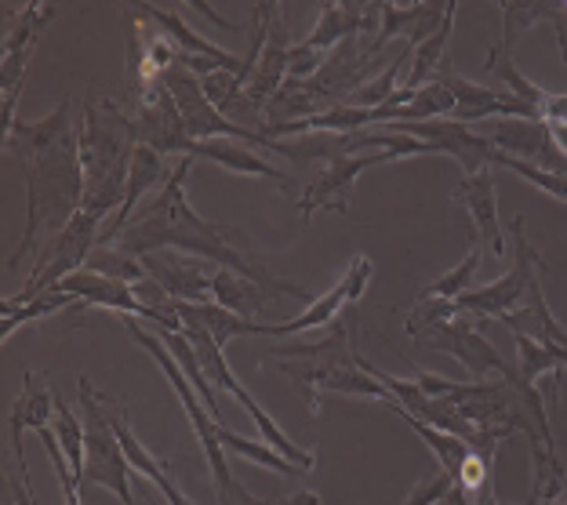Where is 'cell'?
I'll return each instance as SVG.
<instances>
[{"instance_id": "23", "label": "cell", "mask_w": 567, "mask_h": 505, "mask_svg": "<svg viewBox=\"0 0 567 505\" xmlns=\"http://www.w3.org/2000/svg\"><path fill=\"white\" fill-rule=\"evenodd\" d=\"M513 342H517V374H520V382L535 385V390H538L543 379H546V396H549V408H553V404H557V382H560L564 364L549 353L546 346L527 339V334H513Z\"/></svg>"}, {"instance_id": "21", "label": "cell", "mask_w": 567, "mask_h": 505, "mask_svg": "<svg viewBox=\"0 0 567 505\" xmlns=\"http://www.w3.org/2000/svg\"><path fill=\"white\" fill-rule=\"evenodd\" d=\"M212 295L223 309H229V313H237V317H248V320H259L266 309L274 306V295H269L262 284L240 277L234 269H215Z\"/></svg>"}, {"instance_id": "14", "label": "cell", "mask_w": 567, "mask_h": 505, "mask_svg": "<svg viewBox=\"0 0 567 505\" xmlns=\"http://www.w3.org/2000/svg\"><path fill=\"white\" fill-rule=\"evenodd\" d=\"M451 200L470 212L473 240L481 244V248L487 244V251H492L495 258L506 255V237H502V223H498V193H495L492 167L462 178V183L455 186V193H451Z\"/></svg>"}, {"instance_id": "35", "label": "cell", "mask_w": 567, "mask_h": 505, "mask_svg": "<svg viewBox=\"0 0 567 505\" xmlns=\"http://www.w3.org/2000/svg\"><path fill=\"white\" fill-rule=\"evenodd\" d=\"M492 167H506V172L520 175L527 186L543 189L546 197H553V200L567 204V178H564V175H553V172H538V167L524 164V161H517V157H506V153H498V150H495V157H492Z\"/></svg>"}, {"instance_id": "22", "label": "cell", "mask_w": 567, "mask_h": 505, "mask_svg": "<svg viewBox=\"0 0 567 505\" xmlns=\"http://www.w3.org/2000/svg\"><path fill=\"white\" fill-rule=\"evenodd\" d=\"M455 11H458V4L455 0H447V16L441 22V30L415 48V55H411V62H408V76L401 84L404 92H422L425 84H433L436 70H441L444 59H447V37H451V25H455Z\"/></svg>"}, {"instance_id": "2", "label": "cell", "mask_w": 567, "mask_h": 505, "mask_svg": "<svg viewBox=\"0 0 567 505\" xmlns=\"http://www.w3.org/2000/svg\"><path fill=\"white\" fill-rule=\"evenodd\" d=\"M189 164H193V157L178 161L175 172L167 175L164 189L142 207V212L132 218V226L117 237V248L132 258H146V255H157V251H183L193 258H208V262H215L218 269H234V274L262 284L274 299L317 302L313 291H306L291 280L274 277L259 258H251L248 251H244V244L248 240H244L240 229L208 223V218H200L197 212H193L189 200H186Z\"/></svg>"}, {"instance_id": "5", "label": "cell", "mask_w": 567, "mask_h": 505, "mask_svg": "<svg viewBox=\"0 0 567 505\" xmlns=\"http://www.w3.org/2000/svg\"><path fill=\"white\" fill-rule=\"evenodd\" d=\"M81 419H84V487H106L121 498V505H135L132 495V462H127L117 430L110 419V400L99 396L92 379H81Z\"/></svg>"}, {"instance_id": "30", "label": "cell", "mask_w": 567, "mask_h": 505, "mask_svg": "<svg viewBox=\"0 0 567 505\" xmlns=\"http://www.w3.org/2000/svg\"><path fill=\"white\" fill-rule=\"evenodd\" d=\"M223 447L234 451V455H240V458L255 462V465H262V470H274V473H284V476H302L299 465L284 458L277 447L266 444V440H248V436L229 430V425H223Z\"/></svg>"}, {"instance_id": "28", "label": "cell", "mask_w": 567, "mask_h": 505, "mask_svg": "<svg viewBox=\"0 0 567 505\" xmlns=\"http://www.w3.org/2000/svg\"><path fill=\"white\" fill-rule=\"evenodd\" d=\"M51 430H55L62 455H66L76 484H81V476H84V419H76L73 408L62 396H55V419H51Z\"/></svg>"}, {"instance_id": "29", "label": "cell", "mask_w": 567, "mask_h": 505, "mask_svg": "<svg viewBox=\"0 0 567 505\" xmlns=\"http://www.w3.org/2000/svg\"><path fill=\"white\" fill-rule=\"evenodd\" d=\"M455 113V95L447 92L441 81L425 84L422 92L408 102L404 110H396L390 124H422V121H444V116Z\"/></svg>"}, {"instance_id": "27", "label": "cell", "mask_w": 567, "mask_h": 505, "mask_svg": "<svg viewBox=\"0 0 567 505\" xmlns=\"http://www.w3.org/2000/svg\"><path fill=\"white\" fill-rule=\"evenodd\" d=\"M502 37H498V48L513 55L520 37L532 30V25L546 22V0H502Z\"/></svg>"}, {"instance_id": "6", "label": "cell", "mask_w": 567, "mask_h": 505, "mask_svg": "<svg viewBox=\"0 0 567 505\" xmlns=\"http://www.w3.org/2000/svg\"><path fill=\"white\" fill-rule=\"evenodd\" d=\"M509 233H513V248H517V262H513L506 277H498L495 284H487V288H470L466 295H458V299L451 302V313L455 317H470L481 323L502 320L527 299V288H532L535 280H543L549 266L543 262V255L532 248V240H527L520 215L509 223Z\"/></svg>"}, {"instance_id": "10", "label": "cell", "mask_w": 567, "mask_h": 505, "mask_svg": "<svg viewBox=\"0 0 567 505\" xmlns=\"http://www.w3.org/2000/svg\"><path fill=\"white\" fill-rule=\"evenodd\" d=\"M132 121H135L138 146L157 150L161 157H167V153H183V157H193V146H197V142L189 138L183 113H178L175 99L167 95L164 84H153L150 92L135 95Z\"/></svg>"}, {"instance_id": "32", "label": "cell", "mask_w": 567, "mask_h": 505, "mask_svg": "<svg viewBox=\"0 0 567 505\" xmlns=\"http://www.w3.org/2000/svg\"><path fill=\"white\" fill-rule=\"evenodd\" d=\"M76 299H70L66 291H44V295H37L33 302H25V306H19V309H8L4 313V323H0V339H11L16 334V328H25V323H37V320H44V317H51V313H59V309H66V306H73Z\"/></svg>"}, {"instance_id": "36", "label": "cell", "mask_w": 567, "mask_h": 505, "mask_svg": "<svg viewBox=\"0 0 567 505\" xmlns=\"http://www.w3.org/2000/svg\"><path fill=\"white\" fill-rule=\"evenodd\" d=\"M543 116H546V121H553V124H567V95H553L546 102Z\"/></svg>"}, {"instance_id": "4", "label": "cell", "mask_w": 567, "mask_h": 505, "mask_svg": "<svg viewBox=\"0 0 567 505\" xmlns=\"http://www.w3.org/2000/svg\"><path fill=\"white\" fill-rule=\"evenodd\" d=\"M124 331L132 334V342H138L146 353L157 360L161 371H164V379L172 382V390L178 396V404H183L186 411V419L193 425V433H197L200 440V447H204V458H208V470L215 476V491H218V505L229 502V495H234V473H229V462L223 455V422H215V414L204 408V400L193 393V382L186 379V371L178 368V360L167 353V346L161 342V334H150L135 317H124Z\"/></svg>"}, {"instance_id": "8", "label": "cell", "mask_w": 567, "mask_h": 505, "mask_svg": "<svg viewBox=\"0 0 567 505\" xmlns=\"http://www.w3.org/2000/svg\"><path fill=\"white\" fill-rule=\"evenodd\" d=\"M415 346L462 360L466 371L476 374V379H484V374H498V379L517 374V368H513L509 360H502L498 349L481 334V320H470V317H451V320L433 323V328L415 334Z\"/></svg>"}, {"instance_id": "38", "label": "cell", "mask_w": 567, "mask_h": 505, "mask_svg": "<svg viewBox=\"0 0 567 505\" xmlns=\"http://www.w3.org/2000/svg\"><path fill=\"white\" fill-rule=\"evenodd\" d=\"M269 505H320L317 491H299V495L284 498V502H269Z\"/></svg>"}, {"instance_id": "15", "label": "cell", "mask_w": 567, "mask_h": 505, "mask_svg": "<svg viewBox=\"0 0 567 505\" xmlns=\"http://www.w3.org/2000/svg\"><path fill=\"white\" fill-rule=\"evenodd\" d=\"M51 419H55V393H51V382L37 379L33 371H25L22 393L16 404H11L8 425H11V455L19 458V481L30 491H33V484H30V465H25V455H22V436L41 433Z\"/></svg>"}, {"instance_id": "1", "label": "cell", "mask_w": 567, "mask_h": 505, "mask_svg": "<svg viewBox=\"0 0 567 505\" xmlns=\"http://www.w3.org/2000/svg\"><path fill=\"white\" fill-rule=\"evenodd\" d=\"M4 150L19 157L25 183V233L19 251L8 258V274L37 248V240L59 237L73 223L84 200L81 142H76L73 99H62L55 110L33 124H16L4 135Z\"/></svg>"}, {"instance_id": "17", "label": "cell", "mask_w": 567, "mask_h": 505, "mask_svg": "<svg viewBox=\"0 0 567 505\" xmlns=\"http://www.w3.org/2000/svg\"><path fill=\"white\" fill-rule=\"evenodd\" d=\"M138 11H142V16H146L150 22H157L161 30H164L167 41H172L178 51H183V55H189V59H208V62H215V66L240 73L244 81L251 84V73H248V66H244V59L234 55V51H226V48L212 44L208 37H200L197 30H189V22H186L183 16H178V11L161 8V4H138Z\"/></svg>"}, {"instance_id": "11", "label": "cell", "mask_w": 567, "mask_h": 505, "mask_svg": "<svg viewBox=\"0 0 567 505\" xmlns=\"http://www.w3.org/2000/svg\"><path fill=\"white\" fill-rule=\"evenodd\" d=\"M433 81H441L451 95H455V113L451 121L458 124H487V121H506V116H524V121H543V113H535L532 106H524L520 99H513L509 92H492V87L466 81L462 73H455L451 59H444V66L436 70Z\"/></svg>"}, {"instance_id": "31", "label": "cell", "mask_w": 567, "mask_h": 505, "mask_svg": "<svg viewBox=\"0 0 567 505\" xmlns=\"http://www.w3.org/2000/svg\"><path fill=\"white\" fill-rule=\"evenodd\" d=\"M481 269V244H470V251L466 258L451 269V274H444L441 280H433L430 288H422L419 291V299H436V302H455L458 295H466L470 291V284H473V274Z\"/></svg>"}, {"instance_id": "7", "label": "cell", "mask_w": 567, "mask_h": 505, "mask_svg": "<svg viewBox=\"0 0 567 505\" xmlns=\"http://www.w3.org/2000/svg\"><path fill=\"white\" fill-rule=\"evenodd\" d=\"M99 233H102V223H95L87 212H76L73 223L62 229L59 237L44 240L41 258L33 262V274L25 277V288L19 295H8L0 309L8 313V309H19L25 302H33L37 295L55 291L59 280H66L70 274H76V269H84L87 255L99 248Z\"/></svg>"}, {"instance_id": "34", "label": "cell", "mask_w": 567, "mask_h": 505, "mask_svg": "<svg viewBox=\"0 0 567 505\" xmlns=\"http://www.w3.org/2000/svg\"><path fill=\"white\" fill-rule=\"evenodd\" d=\"M200 87H204V95H208L212 106L223 116H229L240 106L244 92H248V81H244V76L234 73V70H215L208 76H200Z\"/></svg>"}, {"instance_id": "16", "label": "cell", "mask_w": 567, "mask_h": 505, "mask_svg": "<svg viewBox=\"0 0 567 505\" xmlns=\"http://www.w3.org/2000/svg\"><path fill=\"white\" fill-rule=\"evenodd\" d=\"M142 266H146V274L157 280L175 302H189V306L215 302V295H212V274H204L193 255H183V251H157V255L142 258Z\"/></svg>"}, {"instance_id": "25", "label": "cell", "mask_w": 567, "mask_h": 505, "mask_svg": "<svg viewBox=\"0 0 567 505\" xmlns=\"http://www.w3.org/2000/svg\"><path fill=\"white\" fill-rule=\"evenodd\" d=\"M487 70H492L502 84L509 87V95L513 99H520L524 106H532L535 113H543L546 110V102L553 99L543 84H535L532 76H524L520 70H517V62H513V55H506V51H502L498 44L492 48V55H487Z\"/></svg>"}, {"instance_id": "26", "label": "cell", "mask_w": 567, "mask_h": 505, "mask_svg": "<svg viewBox=\"0 0 567 505\" xmlns=\"http://www.w3.org/2000/svg\"><path fill=\"white\" fill-rule=\"evenodd\" d=\"M161 342L167 346V353L178 360V368L186 371V379L193 382V390H197V396L204 400V408L215 414V422H223V408H218V400H215V385L208 382V374H204V368L197 364V353H193L186 334L183 331H161Z\"/></svg>"}, {"instance_id": "13", "label": "cell", "mask_w": 567, "mask_h": 505, "mask_svg": "<svg viewBox=\"0 0 567 505\" xmlns=\"http://www.w3.org/2000/svg\"><path fill=\"white\" fill-rule=\"evenodd\" d=\"M390 161H396L393 153H368V157H334V161H328L324 167H320V175L302 193V200H299L302 218L320 212V207H331V212L346 215V212H350V193H353L357 178L364 175L368 167H379V164H390Z\"/></svg>"}, {"instance_id": "3", "label": "cell", "mask_w": 567, "mask_h": 505, "mask_svg": "<svg viewBox=\"0 0 567 505\" xmlns=\"http://www.w3.org/2000/svg\"><path fill=\"white\" fill-rule=\"evenodd\" d=\"M76 142H81V167H84V200L95 223L106 226V215H117L127 193V172L135 157V121L117 102L95 99V87L81 102V121H76Z\"/></svg>"}, {"instance_id": "18", "label": "cell", "mask_w": 567, "mask_h": 505, "mask_svg": "<svg viewBox=\"0 0 567 505\" xmlns=\"http://www.w3.org/2000/svg\"><path fill=\"white\" fill-rule=\"evenodd\" d=\"M277 11H284V8H277ZM288 55H291L288 25H284V19L274 16V25H269V37H266V48H262V55H259V66H255V76H251L248 92H244V99H248V113L266 110L269 102L280 95L284 81H288Z\"/></svg>"}, {"instance_id": "33", "label": "cell", "mask_w": 567, "mask_h": 505, "mask_svg": "<svg viewBox=\"0 0 567 505\" xmlns=\"http://www.w3.org/2000/svg\"><path fill=\"white\" fill-rule=\"evenodd\" d=\"M92 274H102V277H113V280H124V284H138L146 280V266H142V258H132L124 255L121 248H95L87 255V266Z\"/></svg>"}, {"instance_id": "19", "label": "cell", "mask_w": 567, "mask_h": 505, "mask_svg": "<svg viewBox=\"0 0 567 505\" xmlns=\"http://www.w3.org/2000/svg\"><path fill=\"white\" fill-rule=\"evenodd\" d=\"M379 19V4H353V0H328L320 8V22L317 30L309 33V48L317 51H331L346 44V41H360V30H368L371 22Z\"/></svg>"}, {"instance_id": "24", "label": "cell", "mask_w": 567, "mask_h": 505, "mask_svg": "<svg viewBox=\"0 0 567 505\" xmlns=\"http://www.w3.org/2000/svg\"><path fill=\"white\" fill-rule=\"evenodd\" d=\"M178 309H186L189 317H197L204 328L212 331V339L218 346H229L234 339H248V334H262V323L259 320H248V317H237L223 309L218 302H200V306H189V302H178Z\"/></svg>"}, {"instance_id": "9", "label": "cell", "mask_w": 567, "mask_h": 505, "mask_svg": "<svg viewBox=\"0 0 567 505\" xmlns=\"http://www.w3.org/2000/svg\"><path fill=\"white\" fill-rule=\"evenodd\" d=\"M481 135L492 142L498 153H506V157H517L524 164L538 167V172H553L567 178V157L557 150V142H553L546 116L543 121H524V116L487 121L481 124Z\"/></svg>"}, {"instance_id": "37", "label": "cell", "mask_w": 567, "mask_h": 505, "mask_svg": "<svg viewBox=\"0 0 567 505\" xmlns=\"http://www.w3.org/2000/svg\"><path fill=\"white\" fill-rule=\"evenodd\" d=\"M186 8H193V11H200V16H204V19H212L215 25H223V30H229V33H234V30H240V25H237V22H229V19H223V16H215V11H212V4H204V0H193V4H186Z\"/></svg>"}, {"instance_id": "20", "label": "cell", "mask_w": 567, "mask_h": 505, "mask_svg": "<svg viewBox=\"0 0 567 505\" xmlns=\"http://www.w3.org/2000/svg\"><path fill=\"white\" fill-rule=\"evenodd\" d=\"M193 157H204V161H215L223 164L226 172H237V175H251V178H269V183H280L288 186L291 178L274 167L255 146L248 142H237V138H212V142H197L193 146Z\"/></svg>"}, {"instance_id": "12", "label": "cell", "mask_w": 567, "mask_h": 505, "mask_svg": "<svg viewBox=\"0 0 567 505\" xmlns=\"http://www.w3.org/2000/svg\"><path fill=\"white\" fill-rule=\"evenodd\" d=\"M371 258L357 255L350 269L342 274V280L334 284L331 291L317 295V302L306 306V313H299L288 323H262V334L266 339H284V334H299V331H313V328H328V323L339 320V313L346 306H357L360 295L368 291V280H371Z\"/></svg>"}]
</instances>
